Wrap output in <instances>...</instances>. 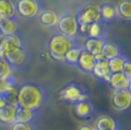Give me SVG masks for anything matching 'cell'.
Wrapping results in <instances>:
<instances>
[{"label": "cell", "instance_id": "obj_17", "mask_svg": "<svg viewBox=\"0 0 131 130\" xmlns=\"http://www.w3.org/2000/svg\"><path fill=\"white\" fill-rule=\"evenodd\" d=\"M129 81L130 80L122 72H116V73L111 74L109 80L107 81L106 84H108L113 91H117V90L127 89L129 85Z\"/></svg>", "mask_w": 131, "mask_h": 130}, {"label": "cell", "instance_id": "obj_10", "mask_svg": "<svg viewBox=\"0 0 131 130\" xmlns=\"http://www.w3.org/2000/svg\"><path fill=\"white\" fill-rule=\"evenodd\" d=\"M95 106L90 98L73 105L74 114L82 120H89L92 118L95 114Z\"/></svg>", "mask_w": 131, "mask_h": 130}, {"label": "cell", "instance_id": "obj_24", "mask_svg": "<svg viewBox=\"0 0 131 130\" xmlns=\"http://www.w3.org/2000/svg\"><path fill=\"white\" fill-rule=\"evenodd\" d=\"M83 45L81 44H77L75 46H73L71 48L65 55V63L67 65L71 66V67H77V61L79 59V56L81 54Z\"/></svg>", "mask_w": 131, "mask_h": 130}, {"label": "cell", "instance_id": "obj_3", "mask_svg": "<svg viewBox=\"0 0 131 130\" xmlns=\"http://www.w3.org/2000/svg\"><path fill=\"white\" fill-rule=\"evenodd\" d=\"M58 96L61 101L73 106L78 102L89 99L90 92L81 83L77 81H71L67 83L61 89L58 93Z\"/></svg>", "mask_w": 131, "mask_h": 130}, {"label": "cell", "instance_id": "obj_20", "mask_svg": "<svg viewBox=\"0 0 131 130\" xmlns=\"http://www.w3.org/2000/svg\"><path fill=\"white\" fill-rule=\"evenodd\" d=\"M102 54H103L105 59L107 60H112L114 58L124 55L122 52V49L118 44L112 42V41H108V40L105 41L103 50H102Z\"/></svg>", "mask_w": 131, "mask_h": 130}, {"label": "cell", "instance_id": "obj_5", "mask_svg": "<svg viewBox=\"0 0 131 130\" xmlns=\"http://www.w3.org/2000/svg\"><path fill=\"white\" fill-rule=\"evenodd\" d=\"M5 59L13 71H24L27 70L30 65L31 53L27 45L8 53L5 56Z\"/></svg>", "mask_w": 131, "mask_h": 130}, {"label": "cell", "instance_id": "obj_19", "mask_svg": "<svg viewBox=\"0 0 131 130\" xmlns=\"http://www.w3.org/2000/svg\"><path fill=\"white\" fill-rule=\"evenodd\" d=\"M108 36V26L102 22L91 24L87 30L86 38H97L102 40H107Z\"/></svg>", "mask_w": 131, "mask_h": 130}, {"label": "cell", "instance_id": "obj_6", "mask_svg": "<svg viewBox=\"0 0 131 130\" xmlns=\"http://www.w3.org/2000/svg\"><path fill=\"white\" fill-rule=\"evenodd\" d=\"M75 17L78 26L79 25L89 26L93 23L101 22V8L98 4L87 3L78 9Z\"/></svg>", "mask_w": 131, "mask_h": 130}, {"label": "cell", "instance_id": "obj_9", "mask_svg": "<svg viewBox=\"0 0 131 130\" xmlns=\"http://www.w3.org/2000/svg\"><path fill=\"white\" fill-rule=\"evenodd\" d=\"M112 104L118 113H128L131 111V94L127 89L113 91Z\"/></svg>", "mask_w": 131, "mask_h": 130}, {"label": "cell", "instance_id": "obj_30", "mask_svg": "<svg viewBox=\"0 0 131 130\" xmlns=\"http://www.w3.org/2000/svg\"><path fill=\"white\" fill-rule=\"evenodd\" d=\"M78 130H96V128L93 124H83L78 128Z\"/></svg>", "mask_w": 131, "mask_h": 130}, {"label": "cell", "instance_id": "obj_1", "mask_svg": "<svg viewBox=\"0 0 131 130\" xmlns=\"http://www.w3.org/2000/svg\"><path fill=\"white\" fill-rule=\"evenodd\" d=\"M49 94L43 84L36 81H26L19 84L17 104L24 108L41 111L48 104Z\"/></svg>", "mask_w": 131, "mask_h": 130}, {"label": "cell", "instance_id": "obj_21", "mask_svg": "<svg viewBox=\"0 0 131 130\" xmlns=\"http://www.w3.org/2000/svg\"><path fill=\"white\" fill-rule=\"evenodd\" d=\"M59 15L57 13H55L52 10L49 9H45L40 13L38 17L39 22L41 23V25H43L47 27H57L58 22H59Z\"/></svg>", "mask_w": 131, "mask_h": 130}, {"label": "cell", "instance_id": "obj_32", "mask_svg": "<svg viewBox=\"0 0 131 130\" xmlns=\"http://www.w3.org/2000/svg\"><path fill=\"white\" fill-rule=\"evenodd\" d=\"M127 90H128V92L131 94V80L129 81V85H128V88H127Z\"/></svg>", "mask_w": 131, "mask_h": 130}, {"label": "cell", "instance_id": "obj_15", "mask_svg": "<svg viewBox=\"0 0 131 130\" xmlns=\"http://www.w3.org/2000/svg\"><path fill=\"white\" fill-rule=\"evenodd\" d=\"M41 111H34L30 109L24 108L18 105L17 109V121L24 123H35L37 122Z\"/></svg>", "mask_w": 131, "mask_h": 130}, {"label": "cell", "instance_id": "obj_22", "mask_svg": "<svg viewBox=\"0 0 131 130\" xmlns=\"http://www.w3.org/2000/svg\"><path fill=\"white\" fill-rule=\"evenodd\" d=\"M105 41L106 40L97 39V38H86L85 42L83 44V48L96 57L102 54Z\"/></svg>", "mask_w": 131, "mask_h": 130}, {"label": "cell", "instance_id": "obj_34", "mask_svg": "<svg viewBox=\"0 0 131 130\" xmlns=\"http://www.w3.org/2000/svg\"><path fill=\"white\" fill-rule=\"evenodd\" d=\"M114 130H122L121 127H118V128H116V129H114Z\"/></svg>", "mask_w": 131, "mask_h": 130}, {"label": "cell", "instance_id": "obj_12", "mask_svg": "<svg viewBox=\"0 0 131 130\" xmlns=\"http://www.w3.org/2000/svg\"><path fill=\"white\" fill-rule=\"evenodd\" d=\"M91 74H93L94 77L96 79H98L99 81L103 82V83H107V81L109 80L110 76L112 74L109 67V61L105 59V58L97 60Z\"/></svg>", "mask_w": 131, "mask_h": 130}, {"label": "cell", "instance_id": "obj_29", "mask_svg": "<svg viewBox=\"0 0 131 130\" xmlns=\"http://www.w3.org/2000/svg\"><path fill=\"white\" fill-rule=\"evenodd\" d=\"M122 73L129 80H131V57H129V56H125V58H124V64H123Z\"/></svg>", "mask_w": 131, "mask_h": 130}, {"label": "cell", "instance_id": "obj_26", "mask_svg": "<svg viewBox=\"0 0 131 130\" xmlns=\"http://www.w3.org/2000/svg\"><path fill=\"white\" fill-rule=\"evenodd\" d=\"M124 58L125 55H122L119 57H116L109 61V67L112 73H116V72H122L123 70V64H124Z\"/></svg>", "mask_w": 131, "mask_h": 130}, {"label": "cell", "instance_id": "obj_31", "mask_svg": "<svg viewBox=\"0 0 131 130\" xmlns=\"http://www.w3.org/2000/svg\"><path fill=\"white\" fill-rule=\"evenodd\" d=\"M6 105H8V104H7V102H6L5 100L1 97V96H0V110H1L2 108H4Z\"/></svg>", "mask_w": 131, "mask_h": 130}, {"label": "cell", "instance_id": "obj_8", "mask_svg": "<svg viewBox=\"0 0 131 130\" xmlns=\"http://www.w3.org/2000/svg\"><path fill=\"white\" fill-rule=\"evenodd\" d=\"M27 45L26 39L22 32L14 35L0 36V57L5 58L8 53Z\"/></svg>", "mask_w": 131, "mask_h": 130}, {"label": "cell", "instance_id": "obj_13", "mask_svg": "<svg viewBox=\"0 0 131 130\" xmlns=\"http://www.w3.org/2000/svg\"><path fill=\"white\" fill-rule=\"evenodd\" d=\"M21 24L19 17L14 16L6 20H2L1 29H0V36L5 35H14L21 33Z\"/></svg>", "mask_w": 131, "mask_h": 130}, {"label": "cell", "instance_id": "obj_18", "mask_svg": "<svg viewBox=\"0 0 131 130\" xmlns=\"http://www.w3.org/2000/svg\"><path fill=\"white\" fill-rule=\"evenodd\" d=\"M100 8H101V22L104 23L105 25L108 26L110 24H113L120 20L116 6L104 4L100 6Z\"/></svg>", "mask_w": 131, "mask_h": 130}, {"label": "cell", "instance_id": "obj_11", "mask_svg": "<svg viewBox=\"0 0 131 130\" xmlns=\"http://www.w3.org/2000/svg\"><path fill=\"white\" fill-rule=\"evenodd\" d=\"M96 62H97V60L95 58V56L91 54V53H89L88 51H86L85 49L83 48L81 54L79 56V59L77 61L75 68L78 69L82 72H84V73L91 74Z\"/></svg>", "mask_w": 131, "mask_h": 130}, {"label": "cell", "instance_id": "obj_7", "mask_svg": "<svg viewBox=\"0 0 131 130\" xmlns=\"http://www.w3.org/2000/svg\"><path fill=\"white\" fill-rule=\"evenodd\" d=\"M58 32L64 34L66 36L72 39L80 40L82 37L79 35L78 31V23H77L75 15L66 14L59 18V22L57 25Z\"/></svg>", "mask_w": 131, "mask_h": 130}, {"label": "cell", "instance_id": "obj_14", "mask_svg": "<svg viewBox=\"0 0 131 130\" xmlns=\"http://www.w3.org/2000/svg\"><path fill=\"white\" fill-rule=\"evenodd\" d=\"M17 109L18 104L6 105L0 110V124L10 127L17 121Z\"/></svg>", "mask_w": 131, "mask_h": 130}, {"label": "cell", "instance_id": "obj_27", "mask_svg": "<svg viewBox=\"0 0 131 130\" xmlns=\"http://www.w3.org/2000/svg\"><path fill=\"white\" fill-rule=\"evenodd\" d=\"M13 72L14 71L5 58L0 57V80H3L7 77L13 75Z\"/></svg>", "mask_w": 131, "mask_h": 130}, {"label": "cell", "instance_id": "obj_25", "mask_svg": "<svg viewBox=\"0 0 131 130\" xmlns=\"http://www.w3.org/2000/svg\"><path fill=\"white\" fill-rule=\"evenodd\" d=\"M116 9L120 20L131 22V0H119Z\"/></svg>", "mask_w": 131, "mask_h": 130}, {"label": "cell", "instance_id": "obj_23", "mask_svg": "<svg viewBox=\"0 0 131 130\" xmlns=\"http://www.w3.org/2000/svg\"><path fill=\"white\" fill-rule=\"evenodd\" d=\"M16 16L14 0H0V19L6 20Z\"/></svg>", "mask_w": 131, "mask_h": 130}, {"label": "cell", "instance_id": "obj_33", "mask_svg": "<svg viewBox=\"0 0 131 130\" xmlns=\"http://www.w3.org/2000/svg\"><path fill=\"white\" fill-rule=\"evenodd\" d=\"M1 25H2V20L0 19V29H1Z\"/></svg>", "mask_w": 131, "mask_h": 130}, {"label": "cell", "instance_id": "obj_2", "mask_svg": "<svg viewBox=\"0 0 131 130\" xmlns=\"http://www.w3.org/2000/svg\"><path fill=\"white\" fill-rule=\"evenodd\" d=\"M77 44H81L79 40L68 37L60 32H56L47 42L48 55L56 62H65L66 53Z\"/></svg>", "mask_w": 131, "mask_h": 130}, {"label": "cell", "instance_id": "obj_4", "mask_svg": "<svg viewBox=\"0 0 131 130\" xmlns=\"http://www.w3.org/2000/svg\"><path fill=\"white\" fill-rule=\"evenodd\" d=\"M16 15L28 21L38 19L40 13L46 9L43 0H15Z\"/></svg>", "mask_w": 131, "mask_h": 130}, {"label": "cell", "instance_id": "obj_28", "mask_svg": "<svg viewBox=\"0 0 131 130\" xmlns=\"http://www.w3.org/2000/svg\"><path fill=\"white\" fill-rule=\"evenodd\" d=\"M10 130H37L35 123H24L16 121L9 127Z\"/></svg>", "mask_w": 131, "mask_h": 130}, {"label": "cell", "instance_id": "obj_16", "mask_svg": "<svg viewBox=\"0 0 131 130\" xmlns=\"http://www.w3.org/2000/svg\"><path fill=\"white\" fill-rule=\"evenodd\" d=\"M93 125L95 126L96 130H114L121 127L120 123L116 119L108 114L99 115Z\"/></svg>", "mask_w": 131, "mask_h": 130}]
</instances>
